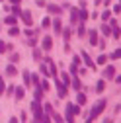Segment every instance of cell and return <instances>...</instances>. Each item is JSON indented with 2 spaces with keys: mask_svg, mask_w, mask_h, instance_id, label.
I'll return each mask as SVG.
<instances>
[{
  "mask_svg": "<svg viewBox=\"0 0 121 123\" xmlns=\"http://www.w3.org/2000/svg\"><path fill=\"white\" fill-rule=\"evenodd\" d=\"M41 45H43L45 51H51V47H53V39H51V37H43V43H41Z\"/></svg>",
  "mask_w": 121,
  "mask_h": 123,
  "instance_id": "obj_6",
  "label": "cell"
},
{
  "mask_svg": "<svg viewBox=\"0 0 121 123\" xmlns=\"http://www.w3.org/2000/svg\"><path fill=\"white\" fill-rule=\"evenodd\" d=\"M72 88H74V90H80V80H78V78L72 80Z\"/></svg>",
  "mask_w": 121,
  "mask_h": 123,
  "instance_id": "obj_18",
  "label": "cell"
},
{
  "mask_svg": "<svg viewBox=\"0 0 121 123\" xmlns=\"http://www.w3.org/2000/svg\"><path fill=\"white\" fill-rule=\"evenodd\" d=\"M10 2H12V4H20V0H10Z\"/></svg>",
  "mask_w": 121,
  "mask_h": 123,
  "instance_id": "obj_31",
  "label": "cell"
},
{
  "mask_svg": "<svg viewBox=\"0 0 121 123\" xmlns=\"http://www.w3.org/2000/svg\"><path fill=\"white\" fill-rule=\"evenodd\" d=\"M18 33H20V29H18L16 25H10V35L14 37V35H18Z\"/></svg>",
  "mask_w": 121,
  "mask_h": 123,
  "instance_id": "obj_15",
  "label": "cell"
},
{
  "mask_svg": "<svg viewBox=\"0 0 121 123\" xmlns=\"http://www.w3.org/2000/svg\"><path fill=\"white\" fill-rule=\"evenodd\" d=\"M119 57H121V49H115V51L111 53V59L115 61V59H119Z\"/></svg>",
  "mask_w": 121,
  "mask_h": 123,
  "instance_id": "obj_17",
  "label": "cell"
},
{
  "mask_svg": "<svg viewBox=\"0 0 121 123\" xmlns=\"http://www.w3.org/2000/svg\"><path fill=\"white\" fill-rule=\"evenodd\" d=\"M16 98H18V100L24 98V88H18V90H16Z\"/></svg>",
  "mask_w": 121,
  "mask_h": 123,
  "instance_id": "obj_19",
  "label": "cell"
},
{
  "mask_svg": "<svg viewBox=\"0 0 121 123\" xmlns=\"http://www.w3.org/2000/svg\"><path fill=\"white\" fill-rule=\"evenodd\" d=\"M82 59H84V63H86L88 68H94V63H92V59L88 57V53H82Z\"/></svg>",
  "mask_w": 121,
  "mask_h": 123,
  "instance_id": "obj_8",
  "label": "cell"
},
{
  "mask_svg": "<svg viewBox=\"0 0 121 123\" xmlns=\"http://www.w3.org/2000/svg\"><path fill=\"white\" fill-rule=\"evenodd\" d=\"M55 86H57V90H59V96H60V98H65V96H67V88H65V82L57 80V76H55Z\"/></svg>",
  "mask_w": 121,
  "mask_h": 123,
  "instance_id": "obj_4",
  "label": "cell"
},
{
  "mask_svg": "<svg viewBox=\"0 0 121 123\" xmlns=\"http://www.w3.org/2000/svg\"><path fill=\"white\" fill-rule=\"evenodd\" d=\"M70 18H72L70 24H76V22H78V12H76V10H72V12H70Z\"/></svg>",
  "mask_w": 121,
  "mask_h": 123,
  "instance_id": "obj_13",
  "label": "cell"
},
{
  "mask_svg": "<svg viewBox=\"0 0 121 123\" xmlns=\"http://www.w3.org/2000/svg\"><path fill=\"white\" fill-rule=\"evenodd\" d=\"M45 111H47V115H53V110H51V105H45Z\"/></svg>",
  "mask_w": 121,
  "mask_h": 123,
  "instance_id": "obj_27",
  "label": "cell"
},
{
  "mask_svg": "<svg viewBox=\"0 0 121 123\" xmlns=\"http://www.w3.org/2000/svg\"><path fill=\"white\" fill-rule=\"evenodd\" d=\"M4 22H6V25H16V24H18V20L14 18V16H6Z\"/></svg>",
  "mask_w": 121,
  "mask_h": 123,
  "instance_id": "obj_9",
  "label": "cell"
},
{
  "mask_svg": "<svg viewBox=\"0 0 121 123\" xmlns=\"http://www.w3.org/2000/svg\"><path fill=\"white\" fill-rule=\"evenodd\" d=\"M41 96H43V90L37 88V90H35V100H41Z\"/></svg>",
  "mask_w": 121,
  "mask_h": 123,
  "instance_id": "obj_23",
  "label": "cell"
},
{
  "mask_svg": "<svg viewBox=\"0 0 121 123\" xmlns=\"http://www.w3.org/2000/svg\"><path fill=\"white\" fill-rule=\"evenodd\" d=\"M105 61H108V57H105V55H100V57H98V63H100V65H103Z\"/></svg>",
  "mask_w": 121,
  "mask_h": 123,
  "instance_id": "obj_22",
  "label": "cell"
},
{
  "mask_svg": "<svg viewBox=\"0 0 121 123\" xmlns=\"http://www.w3.org/2000/svg\"><path fill=\"white\" fill-rule=\"evenodd\" d=\"M4 92V82H2V78H0V94Z\"/></svg>",
  "mask_w": 121,
  "mask_h": 123,
  "instance_id": "obj_30",
  "label": "cell"
},
{
  "mask_svg": "<svg viewBox=\"0 0 121 123\" xmlns=\"http://www.w3.org/2000/svg\"><path fill=\"white\" fill-rule=\"evenodd\" d=\"M53 27H55V33H59L60 29H63V25H60V20H55V24H53Z\"/></svg>",
  "mask_w": 121,
  "mask_h": 123,
  "instance_id": "obj_12",
  "label": "cell"
},
{
  "mask_svg": "<svg viewBox=\"0 0 121 123\" xmlns=\"http://www.w3.org/2000/svg\"><path fill=\"white\" fill-rule=\"evenodd\" d=\"M49 12H51V14H60V8L55 6V4H51V6H49Z\"/></svg>",
  "mask_w": 121,
  "mask_h": 123,
  "instance_id": "obj_14",
  "label": "cell"
},
{
  "mask_svg": "<svg viewBox=\"0 0 121 123\" xmlns=\"http://www.w3.org/2000/svg\"><path fill=\"white\" fill-rule=\"evenodd\" d=\"M80 20H82V22L88 20V12H80Z\"/></svg>",
  "mask_w": 121,
  "mask_h": 123,
  "instance_id": "obj_26",
  "label": "cell"
},
{
  "mask_svg": "<svg viewBox=\"0 0 121 123\" xmlns=\"http://www.w3.org/2000/svg\"><path fill=\"white\" fill-rule=\"evenodd\" d=\"M31 82V74L29 72H24V84H29Z\"/></svg>",
  "mask_w": 121,
  "mask_h": 123,
  "instance_id": "obj_16",
  "label": "cell"
},
{
  "mask_svg": "<svg viewBox=\"0 0 121 123\" xmlns=\"http://www.w3.org/2000/svg\"><path fill=\"white\" fill-rule=\"evenodd\" d=\"M105 104H108V102H105V100H100L96 105H94V110H92V113H90V117H88V121H92V119H96L98 115H102V111L105 110Z\"/></svg>",
  "mask_w": 121,
  "mask_h": 123,
  "instance_id": "obj_2",
  "label": "cell"
},
{
  "mask_svg": "<svg viewBox=\"0 0 121 123\" xmlns=\"http://www.w3.org/2000/svg\"><path fill=\"white\" fill-rule=\"evenodd\" d=\"M49 22H51V20H49V18H45V20H43V24H41V25H43V27H49Z\"/></svg>",
  "mask_w": 121,
  "mask_h": 123,
  "instance_id": "obj_28",
  "label": "cell"
},
{
  "mask_svg": "<svg viewBox=\"0 0 121 123\" xmlns=\"http://www.w3.org/2000/svg\"><path fill=\"white\" fill-rule=\"evenodd\" d=\"M47 88H49V82L43 80V82H41V90H47Z\"/></svg>",
  "mask_w": 121,
  "mask_h": 123,
  "instance_id": "obj_25",
  "label": "cell"
},
{
  "mask_svg": "<svg viewBox=\"0 0 121 123\" xmlns=\"http://www.w3.org/2000/svg\"><path fill=\"white\" fill-rule=\"evenodd\" d=\"M78 104H80V105L86 104V96H84V94H78Z\"/></svg>",
  "mask_w": 121,
  "mask_h": 123,
  "instance_id": "obj_21",
  "label": "cell"
},
{
  "mask_svg": "<svg viewBox=\"0 0 121 123\" xmlns=\"http://www.w3.org/2000/svg\"><path fill=\"white\" fill-rule=\"evenodd\" d=\"M90 45H98V31L96 29H90Z\"/></svg>",
  "mask_w": 121,
  "mask_h": 123,
  "instance_id": "obj_7",
  "label": "cell"
},
{
  "mask_svg": "<svg viewBox=\"0 0 121 123\" xmlns=\"http://www.w3.org/2000/svg\"><path fill=\"white\" fill-rule=\"evenodd\" d=\"M6 74H8V76H14V74H16V67H14V65H8V67H6Z\"/></svg>",
  "mask_w": 121,
  "mask_h": 123,
  "instance_id": "obj_11",
  "label": "cell"
},
{
  "mask_svg": "<svg viewBox=\"0 0 121 123\" xmlns=\"http://www.w3.org/2000/svg\"><path fill=\"white\" fill-rule=\"evenodd\" d=\"M20 16H22V20H24L25 25H31V24H33V22H31V12H27V10H25V12L20 14Z\"/></svg>",
  "mask_w": 121,
  "mask_h": 123,
  "instance_id": "obj_5",
  "label": "cell"
},
{
  "mask_svg": "<svg viewBox=\"0 0 121 123\" xmlns=\"http://www.w3.org/2000/svg\"><path fill=\"white\" fill-rule=\"evenodd\" d=\"M113 72H115V70H113V67H108V68L103 70V76H105V78H111V76H113Z\"/></svg>",
  "mask_w": 121,
  "mask_h": 123,
  "instance_id": "obj_10",
  "label": "cell"
},
{
  "mask_svg": "<svg viewBox=\"0 0 121 123\" xmlns=\"http://www.w3.org/2000/svg\"><path fill=\"white\" fill-rule=\"evenodd\" d=\"M6 51V43H0V53H4Z\"/></svg>",
  "mask_w": 121,
  "mask_h": 123,
  "instance_id": "obj_29",
  "label": "cell"
},
{
  "mask_svg": "<svg viewBox=\"0 0 121 123\" xmlns=\"http://www.w3.org/2000/svg\"><path fill=\"white\" fill-rule=\"evenodd\" d=\"M31 110H33V117H35V121H49L51 117H47V115H43V107H41V104L35 100L33 104H31Z\"/></svg>",
  "mask_w": 121,
  "mask_h": 123,
  "instance_id": "obj_1",
  "label": "cell"
},
{
  "mask_svg": "<svg viewBox=\"0 0 121 123\" xmlns=\"http://www.w3.org/2000/svg\"><path fill=\"white\" fill-rule=\"evenodd\" d=\"M103 88H105V84H103V82H102V80H100V82H98V88H96V90H98V92H102V90H103Z\"/></svg>",
  "mask_w": 121,
  "mask_h": 123,
  "instance_id": "obj_24",
  "label": "cell"
},
{
  "mask_svg": "<svg viewBox=\"0 0 121 123\" xmlns=\"http://www.w3.org/2000/svg\"><path fill=\"white\" fill-rule=\"evenodd\" d=\"M78 105H74V104H68L67 105V119L68 121H72V115H78Z\"/></svg>",
  "mask_w": 121,
  "mask_h": 123,
  "instance_id": "obj_3",
  "label": "cell"
},
{
  "mask_svg": "<svg viewBox=\"0 0 121 123\" xmlns=\"http://www.w3.org/2000/svg\"><path fill=\"white\" fill-rule=\"evenodd\" d=\"M63 82H65V86H70V76H68V74L63 76Z\"/></svg>",
  "mask_w": 121,
  "mask_h": 123,
  "instance_id": "obj_20",
  "label": "cell"
}]
</instances>
